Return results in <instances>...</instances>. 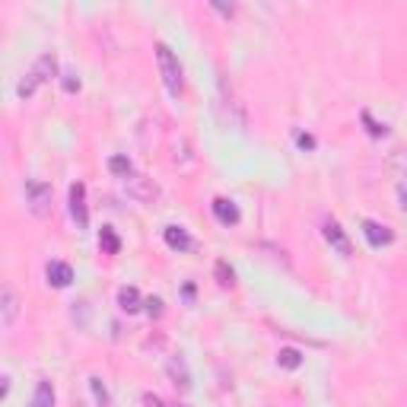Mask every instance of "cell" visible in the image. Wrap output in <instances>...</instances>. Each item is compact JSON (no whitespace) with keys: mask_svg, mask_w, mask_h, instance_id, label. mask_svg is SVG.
<instances>
[{"mask_svg":"<svg viewBox=\"0 0 407 407\" xmlns=\"http://www.w3.org/2000/svg\"><path fill=\"white\" fill-rule=\"evenodd\" d=\"M70 216L76 220V226L86 229L89 226V210H86V188L80 182L70 184Z\"/></svg>","mask_w":407,"mask_h":407,"instance_id":"cell-5","label":"cell"},{"mask_svg":"<svg viewBox=\"0 0 407 407\" xmlns=\"http://www.w3.org/2000/svg\"><path fill=\"white\" fill-rule=\"evenodd\" d=\"M143 305H146V315H150V318H159V315H163V299H159V296H150Z\"/></svg>","mask_w":407,"mask_h":407,"instance_id":"cell-19","label":"cell"},{"mask_svg":"<svg viewBox=\"0 0 407 407\" xmlns=\"http://www.w3.org/2000/svg\"><path fill=\"white\" fill-rule=\"evenodd\" d=\"M210 210H213V216L223 223V226H235L239 223V207H235V201H229V197H216L213 204H210Z\"/></svg>","mask_w":407,"mask_h":407,"instance_id":"cell-10","label":"cell"},{"mask_svg":"<svg viewBox=\"0 0 407 407\" xmlns=\"http://www.w3.org/2000/svg\"><path fill=\"white\" fill-rule=\"evenodd\" d=\"M156 64H159V76H163L165 89H169V95H182L184 89V76H182V64H178V57L172 54V48L165 42L156 45Z\"/></svg>","mask_w":407,"mask_h":407,"instance_id":"cell-2","label":"cell"},{"mask_svg":"<svg viewBox=\"0 0 407 407\" xmlns=\"http://www.w3.org/2000/svg\"><path fill=\"white\" fill-rule=\"evenodd\" d=\"M25 204L35 216H48L51 213V184L42 178H29L25 182Z\"/></svg>","mask_w":407,"mask_h":407,"instance_id":"cell-3","label":"cell"},{"mask_svg":"<svg viewBox=\"0 0 407 407\" xmlns=\"http://www.w3.org/2000/svg\"><path fill=\"white\" fill-rule=\"evenodd\" d=\"M108 169H112V175H118V178H131L134 175V165H131V159H127V156H112V159H108Z\"/></svg>","mask_w":407,"mask_h":407,"instance_id":"cell-17","label":"cell"},{"mask_svg":"<svg viewBox=\"0 0 407 407\" xmlns=\"http://www.w3.org/2000/svg\"><path fill=\"white\" fill-rule=\"evenodd\" d=\"M143 407H165L163 398H156V394H143V401H140Z\"/></svg>","mask_w":407,"mask_h":407,"instance_id":"cell-25","label":"cell"},{"mask_svg":"<svg viewBox=\"0 0 407 407\" xmlns=\"http://www.w3.org/2000/svg\"><path fill=\"white\" fill-rule=\"evenodd\" d=\"M163 239H165V245H169L172 252H188V248H191V235L184 232L182 226H165Z\"/></svg>","mask_w":407,"mask_h":407,"instance_id":"cell-12","label":"cell"},{"mask_svg":"<svg viewBox=\"0 0 407 407\" xmlns=\"http://www.w3.org/2000/svg\"><path fill=\"white\" fill-rule=\"evenodd\" d=\"M296 143L302 150H315V137H309V134H296Z\"/></svg>","mask_w":407,"mask_h":407,"instance_id":"cell-24","label":"cell"},{"mask_svg":"<svg viewBox=\"0 0 407 407\" xmlns=\"http://www.w3.org/2000/svg\"><path fill=\"white\" fill-rule=\"evenodd\" d=\"M277 366L280 369H299L302 366V353H299L296 347H283L277 353Z\"/></svg>","mask_w":407,"mask_h":407,"instance_id":"cell-14","label":"cell"},{"mask_svg":"<svg viewBox=\"0 0 407 407\" xmlns=\"http://www.w3.org/2000/svg\"><path fill=\"white\" fill-rule=\"evenodd\" d=\"M216 277H220V283L223 286H232V271H229V267H226V261H216Z\"/></svg>","mask_w":407,"mask_h":407,"instance_id":"cell-18","label":"cell"},{"mask_svg":"<svg viewBox=\"0 0 407 407\" xmlns=\"http://www.w3.org/2000/svg\"><path fill=\"white\" fill-rule=\"evenodd\" d=\"M398 204H401V210L407 213V178H404V182H398Z\"/></svg>","mask_w":407,"mask_h":407,"instance_id":"cell-23","label":"cell"},{"mask_svg":"<svg viewBox=\"0 0 407 407\" xmlns=\"http://www.w3.org/2000/svg\"><path fill=\"white\" fill-rule=\"evenodd\" d=\"M89 385H93V391H95V401H99L102 407H108V394H105V385H102V379H89Z\"/></svg>","mask_w":407,"mask_h":407,"instance_id":"cell-20","label":"cell"},{"mask_svg":"<svg viewBox=\"0 0 407 407\" xmlns=\"http://www.w3.org/2000/svg\"><path fill=\"white\" fill-rule=\"evenodd\" d=\"M54 73H57V57L51 54V51H45V54L35 57V64L29 67V73L16 83V95H19V99H32L35 89L42 86V83H48Z\"/></svg>","mask_w":407,"mask_h":407,"instance_id":"cell-1","label":"cell"},{"mask_svg":"<svg viewBox=\"0 0 407 407\" xmlns=\"http://www.w3.org/2000/svg\"><path fill=\"white\" fill-rule=\"evenodd\" d=\"M16 315H19V296L13 286H4V290H0V324H4V328H13Z\"/></svg>","mask_w":407,"mask_h":407,"instance_id":"cell-6","label":"cell"},{"mask_svg":"<svg viewBox=\"0 0 407 407\" xmlns=\"http://www.w3.org/2000/svg\"><path fill=\"white\" fill-rule=\"evenodd\" d=\"M140 293H137V286H121L118 290V305H121V312H127V315H134V312H140Z\"/></svg>","mask_w":407,"mask_h":407,"instance_id":"cell-13","label":"cell"},{"mask_svg":"<svg viewBox=\"0 0 407 407\" xmlns=\"http://www.w3.org/2000/svg\"><path fill=\"white\" fill-rule=\"evenodd\" d=\"M64 89H67V93H76V89H80V76H76V73H64Z\"/></svg>","mask_w":407,"mask_h":407,"instance_id":"cell-22","label":"cell"},{"mask_svg":"<svg viewBox=\"0 0 407 407\" xmlns=\"http://www.w3.org/2000/svg\"><path fill=\"white\" fill-rule=\"evenodd\" d=\"M165 372H169V379H172V385H175V388H182V391H188V388H191V372H188V366H184L182 356H169Z\"/></svg>","mask_w":407,"mask_h":407,"instance_id":"cell-11","label":"cell"},{"mask_svg":"<svg viewBox=\"0 0 407 407\" xmlns=\"http://www.w3.org/2000/svg\"><path fill=\"white\" fill-rule=\"evenodd\" d=\"M124 188H127V194H131L134 201H140V204H153L159 197V188L153 184V178H146V175L124 178Z\"/></svg>","mask_w":407,"mask_h":407,"instance_id":"cell-4","label":"cell"},{"mask_svg":"<svg viewBox=\"0 0 407 407\" xmlns=\"http://www.w3.org/2000/svg\"><path fill=\"white\" fill-rule=\"evenodd\" d=\"M51 404H54V388H51V382H38L32 407H51Z\"/></svg>","mask_w":407,"mask_h":407,"instance_id":"cell-15","label":"cell"},{"mask_svg":"<svg viewBox=\"0 0 407 407\" xmlns=\"http://www.w3.org/2000/svg\"><path fill=\"white\" fill-rule=\"evenodd\" d=\"M45 277H48V283L54 286V290H64V286L73 283V267L64 264V261H51L48 271H45Z\"/></svg>","mask_w":407,"mask_h":407,"instance_id":"cell-9","label":"cell"},{"mask_svg":"<svg viewBox=\"0 0 407 407\" xmlns=\"http://www.w3.org/2000/svg\"><path fill=\"white\" fill-rule=\"evenodd\" d=\"M324 239H328V245L334 248L337 254H343V258H350V239L343 235V229H341V223H334V220H328L324 223Z\"/></svg>","mask_w":407,"mask_h":407,"instance_id":"cell-8","label":"cell"},{"mask_svg":"<svg viewBox=\"0 0 407 407\" xmlns=\"http://www.w3.org/2000/svg\"><path fill=\"white\" fill-rule=\"evenodd\" d=\"M362 121H366V124H369V134H372V137H385V131H388V127H385V124H375V121H372V114H369V112H362Z\"/></svg>","mask_w":407,"mask_h":407,"instance_id":"cell-21","label":"cell"},{"mask_svg":"<svg viewBox=\"0 0 407 407\" xmlns=\"http://www.w3.org/2000/svg\"><path fill=\"white\" fill-rule=\"evenodd\" d=\"M362 235H366V242L372 248H382V245H391L394 242V232L388 226H382V223L375 220H362Z\"/></svg>","mask_w":407,"mask_h":407,"instance_id":"cell-7","label":"cell"},{"mask_svg":"<svg viewBox=\"0 0 407 407\" xmlns=\"http://www.w3.org/2000/svg\"><path fill=\"white\" fill-rule=\"evenodd\" d=\"M99 245H102V252H105V254H118L121 242H118V235H114V229H112V226H102V232H99Z\"/></svg>","mask_w":407,"mask_h":407,"instance_id":"cell-16","label":"cell"}]
</instances>
